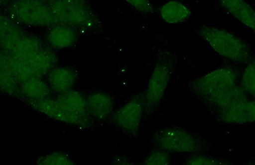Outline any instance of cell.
<instances>
[{"mask_svg": "<svg viewBox=\"0 0 255 165\" xmlns=\"http://www.w3.org/2000/svg\"><path fill=\"white\" fill-rule=\"evenodd\" d=\"M175 66L174 55L163 52L158 55L143 97L144 110L151 112L161 103L167 89Z\"/></svg>", "mask_w": 255, "mask_h": 165, "instance_id": "3957f363", "label": "cell"}, {"mask_svg": "<svg viewBox=\"0 0 255 165\" xmlns=\"http://www.w3.org/2000/svg\"><path fill=\"white\" fill-rule=\"evenodd\" d=\"M129 5L138 12L145 14H154L156 8L149 0H125Z\"/></svg>", "mask_w": 255, "mask_h": 165, "instance_id": "484cf974", "label": "cell"}, {"mask_svg": "<svg viewBox=\"0 0 255 165\" xmlns=\"http://www.w3.org/2000/svg\"><path fill=\"white\" fill-rule=\"evenodd\" d=\"M185 163L186 165H229L227 162L223 161V160L203 155L192 156L188 158Z\"/></svg>", "mask_w": 255, "mask_h": 165, "instance_id": "d4e9b609", "label": "cell"}, {"mask_svg": "<svg viewBox=\"0 0 255 165\" xmlns=\"http://www.w3.org/2000/svg\"><path fill=\"white\" fill-rule=\"evenodd\" d=\"M171 163L169 154L167 151L155 150L152 151L142 162L143 165H167Z\"/></svg>", "mask_w": 255, "mask_h": 165, "instance_id": "cb8c5ba5", "label": "cell"}, {"mask_svg": "<svg viewBox=\"0 0 255 165\" xmlns=\"http://www.w3.org/2000/svg\"><path fill=\"white\" fill-rule=\"evenodd\" d=\"M87 101L88 109L92 118L104 121L113 114L114 101L109 94L97 92L90 94Z\"/></svg>", "mask_w": 255, "mask_h": 165, "instance_id": "4fadbf2b", "label": "cell"}, {"mask_svg": "<svg viewBox=\"0 0 255 165\" xmlns=\"http://www.w3.org/2000/svg\"><path fill=\"white\" fill-rule=\"evenodd\" d=\"M151 141L159 149L168 153H197L207 149L203 140L179 127H166L156 130L151 135Z\"/></svg>", "mask_w": 255, "mask_h": 165, "instance_id": "7a4b0ae2", "label": "cell"}, {"mask_svg": "<svg viewBox=\"0 0 255 165\" xmlns=\"http://www.w3.org/2000/svg\"><path fill=\"white\" fill-rule=\"evenodd\" d=\"M39 1L44 2L45 1H47V0H39Z\"/></svg>", "mask_w": 255, "mask_h": 165, "instance_id": "f1b7e54d", "label": "cell"}, {"mask_svg": "<svg viewBox=\"0 0 255 165\" xmlns=\"http://www.w3.org/2000/svg\"><path fill=\"white\" fill-rule=\"evenodd\" d=\"M215 112L220 120L225 123L244 125L254 123L255 120V102L248 99Z\"/></svg>", "mask_w": 255, "mask_h": 165, "instance_id": "30bf717a", "label": "cell"}, {"mask_svg": "<svg viewBox=\"0 0 255 165\" xmlns=\"http://www.w3.org/2000/svg\"><path fill=\"white\" fill-rule=\"evenodd\" d=\"M24 35L12 19L0 12V46L8 54Z\"/></svg>", "mask_w": 255, "mask_h": 165, "instance_id": "e0dca14e", "label": "cell"}, {"mask_svg": "<svg viewBox=\"0 0 255 165\" xmlns=\"http://www.w3.org/2000/svg\"><path fill=\"white\" fill-rule=\"evenodd\" d=\"M20 85L13 73L10 54L0 51V90L10 96L20 97Z\"/></svg>", "mask_w": 255, "mask_h": 165, "instance_id": "8fae6325", "label": "cell"}, {"mask_svg": "<svg viewBox=\"0 0 255 165\" xmlns=\"http://www.w3.org/2000/svg\"><path fill=\"white\" fill-rule=\"evenodd\" d=\"M228 13L248 28L255 31V15L254 8L245 0H218Z\"/></svg>", "mask_w": 255, "mask_h": 165, "instance_id": "7c38bea8", "label": "cell"}, {"mask_svg": "<svg viewBox=\"0 0 255 165\" xmlns=\"http://www.w3.org/2000/svg\"><path fill=\"white\" fill-rule=\"evenodd\" d=\"M198 35L218 55L239 64H248L254 59L251 49L241 38L224 29L204 26Z\"/></svg>", "mask_w": 255, "mask_h": 165, "instance_id": "6da1fadb", "label": "cell"}, {"mask_svg": "<svg viewBox=\"0 0 255 165\" xmlns=\"http://www.w3.org/2000/svg\"><path fill=\"white\" fill-rule=\"evenodd\" d=\"M143 110V97L137 95L114 112L112 119L118 127L135 136L139 131Z\"/></svg>", "mask_w": 255, "mask_h": 165, "instance_id": "ba28073f", "label": "cell"}, {"mask_svg": "<svg viewBox=\"0 0 255 165\" xmlns=\"http://www.w3.org/2000/svg\"><path fill=\"white\" fill-rule=\"evenodd\" d=\"M51 89L42 78H33L20 83V97L25 101H41L49 98Z\"/></svg>", "mask_w": 255, "mask_h": 165, "instance_id": "d6986e66", "label": "cell"}, {"mask_svg": "<svg viewBox=\"0 0 255 165\" xmlns=\"http://www.w3.org/2000/svg\"><path fill=\"white\" fill-rule=\"evenodd\" d=\"M1 1L5 2V1H10V0H1Z\"/></svg>", "mask_w": 255, "mask_h": 165, "instance_id": "83f0119b", "label": "cell"}, {"mask_svg": "<svg viewBox=\"0 0 255 165\" xmlns=\"http://www.w3.org/2000/svg\"><path fill=\"white\" fill-rule=\"evenodd\" d=\"M84 1H86V0H84Z\"/></svg>", "mask_w": 255, "mask_h": 165, "instance_id": "f546056e", "label": "cell"}, {"mask_svg": "<svg viewBox=\"0 0 255 165\" xmlns=\"http://www.w3.org/2000/svg\"><path fill=\"white\" fill-rule=\"evenodd\" d=\"M247 99H248L247 93L244 91L241 87L236 85L203 101L209 107L213 108L215 111H217V110L226 109Z\"/></svg>", "mask_w": 255, "mask_h": 165, "instance_id": "2e32d148", "label": "cell"}, {"mask_svg": "<svg viewBox=\"0 0 255 165\" xmlns=\"http://www.w3.org/2000/svg\"><path fill=\"white\" fill-rule=\"evenodd\" d=\"M160 16L168 24H179L191 16V11L186 4L172 0L163 4L159 10Z\"/></svg>", "mask_w": 255, "mask_h": 165, "instance_id": "ffe728a7", "label": "cell"}, {"mask_svg": "<svg viewBox=\"0 0 255 165\" xmlns=\"http://www.w3.org/2000/svg\"><path fill=\"white\" fill-rule=\"evenodd\" d=\"M17 59L16 71L22 82L33 78H42L54 68L58 60L56 54L45 47L26 59Z\"/></svg>", "mask_w": 255, "mask_h": 165, "instance_id": "52a82bcc", "label": "cell"}, {"mask_svg": "<svg viewBox=\"0 0 255 165\" xmlns=\"http://www.w3.org/2000/svg\"><path fill=\"white\" fill-rule=\"evenodd\" d=\"M38 164L45 165H74L72 158L63 153L48 154L41 157Z\"/></svg>", "mask_w": 255, "mask_h": 165, "instance_id": "603a6c76", "label": "cell"}, {"mask_svg": "<svg viewBox=\"0 0 255 165\" xmlns=\"http://www.w3.org/2000/svg\"><path fill=\"white\" fill-rule=\"evenodd\" d=\"M9 10L13 19L31 26L58 24L48 4L39 0H15Z\"/></svg>", "mask_w": 255, "mask_h": 165, "instance_id": "5b68a950", "label": "cell"}, {"mask_svg": "<svg viewBox=\"0 0 255 165\" xmlns=\"http://www.w3.org/2000/svg\"><path fill=\"white\" fill-rule=\"evenodd\" d=\"M36 111L42 113L56 121L79 128H88L92 125L81 117L73 114L64 107L57 99L49 98L41 101H26Z\"/></svg>", "mask_w": 255, "mask_h": 165, "instance_id": "9c48e42d", "label": "cell"}, {"mask_svg": "<svg viewBox=\"0 0 255 165\" xmlns=\"http://www.w3.org/2000/svg\"><path fill=\"white\" fill-rule=\"evenodd\" d=\"M48 5L58 24L88 29L98 22L97 16L84 0H50Z\"/></svg>", "mask_w": 255, "mask_h": 165, "instance_id": "277c9868", "label": "cell"}, {"mask_svg": "<svg viewBox=\"0 0 255 165\" xmlns=\"http://www.w3.org/2000/svg\"><path fill=\"white\" fill-rule=\"evenodd\" d=\"M56 99L73 114L93 123L92 117L88 109L87 101L81 92L71 90L60 94Z\"/></svg>", "mask_w": 255, "mask_h": 165, "instance_id": "5bb4252c", "label": "cell"}, {"mask_svg": "<svg viewBox=\"0 0 255 165\" xmlns=\"http://www.w3.org/2000/svg\"><path fill=\"white\" fill-rule=\"evenodd\" d=\"M42 41L38 38L24 35L13 47L9 54L18 59H26L44 47Z\"/></svg>", "mask_w": 255, "mask_h": 165, "instance_id": "44dd1931", "label": "cell"}, {"mask_svg": "<svg viewBox=\"0 0 255 165\" xmlns=\"http://www.w3.org/2000/svg\"><path fill=\"white\" fill-rule=\"evenodd\" d=\"M77 36L74 28L67 25L58 24L50 29L47 35V42L52 48L67 49L75 44Z\"/></svg>", "mask_w": 255, "mask_h": 165, "instance_id": "ac0fdd59", "label": "cell"}, {"mask_svg": "<svg viewBox=\"0 0 255 165\" xmlns=\"http://www.w3.org/2000/svg\"><path fill=\"white\" fill-rule=\"evenodd\" d=\"M77 78L74 69L68 67H56L49 72L48 84L52 90L60 94L71 90Z\"/></svg>", "mask_w": 255, "mask_h": 165, "instance_id": "9a60e30c", "label": "cell"}, {"mask_svg": "<svg viewBox=\"0 0 255 165\" xmlns=\"http://www.w3.org/2000/svg\"><path fill=\"white\" fill-rule=\"evenodd\" d=\"M237 74L231 67H221L196 79L190 89L202 101L216 96L236 85Z\"/></svg>", "mask_w": 255, "mask_h": 165, "instance_id": "8992f818", "label": "cell"}, {"mask_svg": "<svg viewBox=\"0 0 255 165\" xmlns=\"http://www.w3.org/2000/svg\"><path fill=\"white\" fill-rule=\"evenodd\" d=\"M115 164H120V165H128L129 164V162L128 160L126 158H118L116 160H115Z\"/></svg>", "mask_w": 255, "mask_h": 165, "instance_id": "4316f807", "label": "cell"}, {"mask_svg": "<svg viewBox=\"0 0 255 165\" xmlns=\"http://www.w3.org/2000/svg\"><path fill=\"white\" fill-rule=\"evenodd\" d=\"M241 88L247 94L255 96V64L254 58L248 63L241 79Z\"/></svg>", "mask_w": 255, "mask_h": 165, "instance_id": "7402d4cb", "label": "cell"}]
</instances>
